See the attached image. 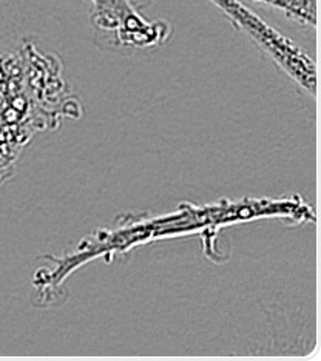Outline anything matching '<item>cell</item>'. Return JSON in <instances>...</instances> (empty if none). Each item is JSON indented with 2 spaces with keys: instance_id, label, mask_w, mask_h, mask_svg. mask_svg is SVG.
I'll return each instance as SVG.
<instances>
[{
  "instance_id": "1",
  "label": "cell",
  "mask_w": 321,
  "mask_h": 361,
  "mask_svg": "<svg viewBox=\"0 0 321 361\" xmlns=\"http://www.w3.org/2000/svg\"><path fill=\"white\" fill-rule=\"evenodd\" d=\"M25 75L23 50L0 56V183L10 176L16 159L36 130H47Z\"/></svg>"
},
{
  "instance_id": "2",
  "label": "cell",
  "mask_w": 321,
  "mask_h": 361,
  "mask_svg": "<svg viewBox=\"0 0 321 361\" xmlns=\"http://www.w3.org/2000/svg\"><path fill=\"white\" fill-rule=\"evenodd\" d=\"M95 36L99 47L135 51L158 48L171 36L166 20H147L143 11L152 0H90Z\"/></svg>"
},
{
  "instance_id": "3",
  "label": "cell",
  "mask_w": 321,
  "mask_h": 361,
  "mask_svg": "<svg viewBox=\"0 0 321 361\" xmlns=\"http://www.w3.org/2000/svg\"><path fill=\"white\" fill-rule=\"evenodd\" d=\"M210 2L219 8L236 30L244 32L262 53L267 54L279 70L286 73L295 84H298L303 92L315 97V62L303 48L269 25L240 0H210Z\"/></svg>"
},
{
  "instance_id": "4",
  "label": "cell",
  "mask_w": 321,
  "mask_h": 361,
  "mask_svg": "<svg viewBox=\"0 0 321 361\" xmlns=\"http://www.w3.org/2000/svg\"><path fill=\"white\" fill-rule=\"evenodd\" d=\"M261 5L283 13L303 27L315 28L317 25V0H253Z\"/></svg>"
}]
</instances>
